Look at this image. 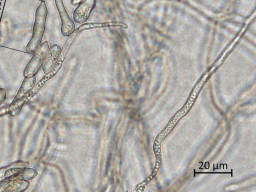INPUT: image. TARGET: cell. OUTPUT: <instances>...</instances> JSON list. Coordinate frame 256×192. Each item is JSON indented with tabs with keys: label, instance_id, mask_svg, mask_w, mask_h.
<instances>
[{
	"label": "cell",
	"instance_id": "obj_1",
	"mask_svg": "<svg viewBox=\"0 0 256 192\" xmlns=\"http://www.w3.org/2000/svg\"><path fill=\"white\" fill-rule=\"evenodd\" d=\"M47 16L48 8L45 1L42 0L36 10L32 36L26 46L27 53L34 54L40 45L45 30Z\"/></svg>",
	"mask_w": 256,
	"mask_h": 192
},
{
	"label": "cell",
	"instance_id": "obj_9",
	"mask_svg": "<svg viewBox=\"0 0 256 192\" xmlns=\"http://www.w3.org/2000/svg\"><path fill=\"white\" fill-rule=\"evenodd\" d=\"M30 183L28 180H6L0 182V192H22L28 189Z\"/></svg>",
	"mask_w": 256,
	"mask_h": 192
},
{
	"label": "cell",
	"instance_id": "obj_7",
	"mask_svg": "<svg viewBox=\"0 0 256 192\" xmlns=\"http://www.w3.org/2000/svg\"><path fill=\"white\" fill-rule=\"evenodd\" d=\"M96 4V0H84L82 2L73 13L74 21L79 24L84 23L89 18Z\"/></svg>",
	"mask_w": 256,
	"mask_h": 192
},
{
	"label": "cell",
	"instance_id": "obj_3",
	"mask_svg": "<svg viewBox=\"0 0 256 192\" xmlns=\"http://www.w3.org/2000/svg\"><path fill=\"white\" fill-rule=\"evenodd\" d=\"M36 82L35 74L24 76L17 94L8 107V112L11 117L15 118L20 114Z\"/></svg>",
	"mask_w": 256,
	"mask_h": 192
},
{
	"label": "cell",
	"instance_id": "obj_13",
	"mask_svg": "<svg viewBox=\"0 0 256 192\" xmlns=\"http://www.w3.org/2000/svg\"><path fill=\"white\" fill-rule=\"evenodd\" d=\"M84 0H72V4L73 5H76L80 4Z\"/></svg>",
	"mask_w": 256,
	"mask_h": 192
},
{
	"label": "cell",
	"instance_id": "obj_10",
	"mask_svg": "<svg viewBox=\"0 0 256 192\" xmlns=\"http://www.w3.org/2000/svg\"><path fill=\"white\" fill-rule=\"evenodd\" d=\"M120 28L124 29H127L128 26L126 23L120 21H110L98 22H87L82 24L76 28L80 33L82 31L104 28Z\"/></svg>",
	"mask_w": 256,
	"mask_h": 192
},
{
	"label": "cell",
	"instance_id": "obj_5",
	"mask_svg": "<svg viewBox=\"0 0 256 192\" xmlns=\"http://www.w3.org/2000/svg\"><path fill=\"white\" fill-rule=\"evenodd\" d=\"M49 48L47 41L40 44L26 64L24 70V76L32 74H35L38 72L42 65Z\"/></svg>",
	"mask_w": 256,
	"mask_h": 192
},
{
	"label": "cell",
	"instance_id": "obj_8",
	"mask_svg": "<svg viewBox=\"0 0 256 192\" xmlns=\"http://www.w3.org/2000/svg\"><path fill=\"white\" fill-rule=\"evenodd\" d=\"M60 46L54 44H52L46 55L42 65V70L44 74H47L56 64L62 52Z\"/></svg>",
	"mask_w": 256,
	"mask_h": 192
},
{
	"label": "cell",
	"instance_id": "obj_4",
	"mask_svg": "<svg viewBox=\"0 0 256 192\" xmlns=\"http://www.w3.org/2000/svg\"><path fill=\"white\" fill-rule=\"evenodd\" d=\"M78 34V30L75 29L73 32L70 36L65 44L63 46L62 52L58 58V60L53 68L48 72L34 86L33 88L30 92L28 100H30L43 87L47 82L54 77L61 68L64 60L66 54L69 49V48L76 35Z\"/></svg>",
	"mask_w": 256,
	"mask_h": 192
},
{
	"label": "cell",
	"instance_id": "obj_11",
	"mask_svg": "<svg viewBox=\"0 0 256 192\" xmlns=\"http://www.w3.org/2000/svg\"><path fill=\"white\" fill-rule=\"evenodd\" d=\"M6 98V90L3 88H0V106L4 102Z\"/></svg>",
	"mask_w": 256,
	"mask_h": 192
},
{
	"label": "cell",
	"instance_id": "obj_2",
	"mask_svg": "<svg viewBox=\"0 0 256 192\" xmlns=\"http://www.w3.org/2000/svg\"><path fill=\"white\" fill-rule=\"evenodd\" d=\"M27 161L18 160L8 166L0 168V182L6 180H30L38 175L34 168H28Z\"/></svg>",
	"mask_w": 256,
	"mask_h": 192
},
{
	"label": "cell",
	"instance_id": "obj_6",
	"mask_svg": "<svg viewBox=\"0 0 256 192\" xmlns=\"http://www.w3.org/2000/svg\"><path fill=\"white\" fill-rule=\"evenodd\" d=\"M54 2L61 20L60 31L62 34L64 36H68L75 30L74 22L68 14L63 0H54Z\"/></svg>",
	"mask_w": 256,
	"mask_h": 192
},
{
	"label": "cell",
	"instance_id": "obj_12",
	"mask_svg": "<svg viewBox=\"0 0 256 192\" xmlns=\"http://www.w3.org/2000/svg\"><path fill=\"white\" fill-rule=\"evenodd\" d=\"M8 108L7 107H3L0 108V117L4 116V115L8 114Z\"/></svg>",
	"mask_w": 256,
	"mask_h": 192
}]
</instances>
